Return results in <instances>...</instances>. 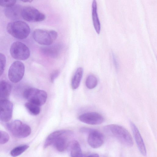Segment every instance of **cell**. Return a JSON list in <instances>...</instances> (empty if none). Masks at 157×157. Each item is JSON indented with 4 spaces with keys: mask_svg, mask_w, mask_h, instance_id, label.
<instances>
[{
    "mask_svg": "<svg viewBox=\"0 0 157 157\" xmlns=\"http://www.w3.org/2000/svg\"><path fill=\"white\" fill-rule=\"evenodd\" d=\"M10 52L12 57L17 60H26L30 55V51L28 47L19 41L15 42L12 44Z\"/></svg>",
    "mask_w": 157,
    "mask_h": 157,
    "instance_id": "cell-7",
    "label": "cell"
},
{
    "mask_svg": "<svg viewBox=\"0 0 157 157\" xmlns=\"http://www.w3.org/2000/svg\"><path fill=\"white\" fill-rule=\"evenodd\" d=\"M25 106L28 111L32 115H36L40 113V106L35 104L28 101L25 103Z\"/></svg>",
    "mask_w": 157,
    "mask_h": 157,
    "instance_id": "cell-20",
    "label": "cell"
},
{
    "mask_svg": "<svg viewBox=\"0 0 157 157\" xmlns=\"http://www.w3.org/2000/svg\"><path fill=\"white\" fill-rule=\"evenodd\" d=\"M99 155L98 154L95 153H87L85 154H83V157H98Z\"/></svg>",
    "mask_w": 157,
    "mask_h": 157,
    "instance_id": "cell-27",
    "label": "cell"
},
{
    "mask_svg": "<svg viewBox=\"0 0 157 157\" xmlns=\"http://www.w3.org/2000/svg\"><path fill=\"white\" fill-rule=\"evenodd\" d=\"M25 67L21 61H14L10 67L8 73L9 80L12 82L16 83L22 78L25 73Z\"/></svg>",
    "mask_w": 157,
    "mask_h": 157,
    "instance_id": "cell-9",
    "label": "cell"
},
{
    "mask_svg": "<svg viewBox=\"0 0 157 157\" xmlns=\"http://www.w3.org/2000/svg\"><path fill=\"white\" fill-rule=\"evenodd\" d=\"M113 60L114 62V63L115 65V67L117 68L118 67V64L117 61V60L116 59V57H115V56H113Z\"/></svg>",
    "mask_w": 157,
    "mask_h": 157,
    "instance_id": "cell-28",
    "label": "cell"
},
{
    "mask_svg": "<svg viewBox=\"0 0 157 157\" xmlns=\"http://www.w3.org/2000/svg\"><path fill=\"white\" fill-rule=\"evenodd\" d=\"M16 0H0V6L7 7L15 4Z\"/></svg>",
    "mask_w": 157,
    "mask_h": 157,
    "instance_id": "cell-25",
    "label": "cell"
},
{
    "mask_svg": "<svg viewBox=\"0 0 157 157\" xmlns=\"http://www.w3.org/2000/svg\"><path fill=\"white\" fill-rule=\"evenodd\" d=\"M7 127L11 133L17 138H25L31 133L30 126L19 120L12 121L7 124Z\"/></svg>",
    "mask_w": 157,
    "mask_h": 157,
    "instance_id": "cell-6",
    "label": "cell"
},
{
    "mask_svg": "<svg viewBox=\"0 0 157 157\" xmlns=\"http://www.w3.org/2000/svg\"><path fill=\"white\" fill-rule=\"evenodd\" d=\"M92 19L93 25L97 33L99 34L101 25L97 12V3L96 0H93L92 3Z\"/></svg>",
    "mask_w": 157,
    "mask_h": 157,
    "instance_id": "cell-18",
    "label": "cell"
},
{
    "mask_svg": "<svg viewBox=\"0 0 157 157\" xmlns=\"http://www.w3.org/2000/svg\"><path fill=\"white\" fill-rule=\"evenodd\" d=\"M13 108V103L7 99L0 100V120L4 122L11 118Z\"/></svg>",
    "mask_w": 157,
    "mask_h": 157,
    "instance_id": "cell-12",
    "label": "cell"
},
{
    "mask_svg": "<svg viewBox=\"0 0 157 157\" xmlns=\"http://www.w3.org/2000/svg\"><path fill=\"white\" fill-rule=\"evenodd\" d=\"M130 126L137 146L140 153L143 155L147 154L146 147L140 134L135 124L132 121L130 122Z\"/></svg>",
    "mask_w": 157,
    "mask_h": 157,
    "instance_id": "cell-13",
    "label": "cell"
},
{
    "mask_svg": "<svg viewBox=\"0 0 157 157\" xmlns=\"http://www.w3.org/2000/svg\"><path fill=\"white\" fill-rule=\"evenodd\" d=\"M9 136L6 132L0 130V144L6 143L9 141Z\"/></svg>",
    "mask_w": 157,
    "mask_h": 157,
    "instance_id": "cell-24",
    "label": "cell"
},
{
    "mask_svg": "<svg viewBox=\"0 0 157 157\" xmlns=\"http://www.w3.org/2000/svg\"><path fill=\"white\" fill-rule=\"evenodd\" d=\"M21 1L24 2H32L33 0H21Z\"/></svg>",
    "mask_w": 157,
    "mask_h": 157,
    "instance_id": "cell-29",
    "label": "cell"
},
{
    "mask_svg": "<svg viewBox=\"0 0 157 157\" xmlns=\"http://www.w3.org/2000/svg\"><path fill=\"white\" fill-rule=\"evenodd\" d=\"M60 73L59 70H56L53 71L50 75V78L51 81L53 82L58 77Z\"/></svg>",
    "mask_w": 157,
    "mask_h": 157,
    "instance_id": "cell-26",
    "label": "cell"
},
{
    "mask_svg": "<svg viewBox=\"0 0 157 157\" xmlns=\"http://www.w3.org/2000/svg\"><path fill=\"white\" fill-rule=\"evenodd\" d=\"M23 96L29 102L40 106L45 104L47 98V94L45 91L33 87L26 89L24 92Z\"/></svg>",
    "mask_w": 157,
    "mask_h": 157,
    "instance_id": "cell-5",
    "label": "cell"
},
{
    "mask_svg": "<svg viewBox=\"0 0 157 157\" xmlns=\"http://www.w3.org/2000/svg\"><path fill=\"white\" fill-rule=\"evenodd\" d=\"M79 120L85 123L91 125H98L104 121L103 117L96 112H89L83 113L79 117Z\"/></svg>",
    "mask_w": 157,
    "mask_h": 157,
    "instance_id": "cell-11",
    "label": "cell"
},
{
    "mask_svg": "<svg viewBox=\"0 0 157 157\" xmlns=\"http://www.w3.org/2000/svg\"><path fill=\"white\" fill-rule=\"evenodd\" d=\"M71 131L67 130L56 131L51 133L45 140L44 148L53 145L56 150L60 152L67 150L72 134Z\"/></svg>",
    "mask_w": 157,
    "mask_h": 157,
    "instance_id": "cell-1",
    "label": "cell"
},
{
    "mask_svg": "<svg viewBox=\"0 0 157 157\" xmlns=\"http://www.w3.org/2000/svg\"><path fill=\"white\" fill-rule=\"evenodd\" d=\"M33 36L38 43L48 46L52 44L57 39L58 34L56 32L53 30L36 29L33 32Z\"/></svg>",
    "mask_w": 157,
    "mask_h": 157,
    "instance_id": "cell-4",
    "label": "cell"
},
{
    "mask_svg": "<svg viewBox=\"0 0 157 157\" xmlns=\"http://www.w3.org/2000/svg\"><path fill=\"white\" fill-rule=\"evenodd\" d=\"M62 49V47L60 45L51 44L41 47L40 51L42 53L47 56L56 58L59 56Z\"/></svg>",
    "mask_w": 157,
    "mask_h": 157,
    "instance_id": "cell-14",
    "label": "cell"
},
{
    "mask_svg": "<svg viewBox=\"0 0 157 157\" xmlns=\"http://www.w3.org/2000/svg\"><path fill=\"white\" fill-rule=\"evenodd\" d=\"M21 15V17L25 20L31 22L42 21L46 18L44 14L31 6L22 7Z\"/></svg>",
    "mask_w": 157,
    "mask_h": 157,
    "instance_id": "cell-8",
    "label": "cell"
},
{
    "mask_svg": "<svg viewBox=\"0 0 157 157\" xmlns=\"http://www.w3.org/2000/svg\"><path fill=\"white\" fill-rule=\"evenodd\" d=\"M83 74V69L82 67H79L76 70L71 81V86L73 89H76L79 87Z\"/></svg>",
    "mask_w": 157,
    "mask_h": 157,
    "instance_id": "cell-19",
    "label": "cell"
},
{
    "mask_svg": "<svg viewBox=\"0 0 157 157\" xmlns=\"http://www.w3.org/2000/svg\"><path fill=\"white\" fill-rule=\"evenodd\" d=\"M6 62L5 56L2 53H0V76L2 74Z\"/></svg>",
    "mask_w": 157,
    "mask_h": 157,
    "instance_id": "cell-23",
    "label": "cell"
},
{
    "mask_svg": "<svg viewBox=\"0 0 157 157\" xmlns=\"http://www.w3.org/2000/svg\"><path fill=\"white\" fill-rule=\"evenodd\" d=\"M67 150L71 157H83V154L78 142L76 140H71Z\"/></svg>",
    "mask_w": 157,
    "mask_h": 157,
    "instance_id": "cell-16",
    "label": "cell"
},
{
    "mask_svg": "<svg viewBox=\"0 0 157 157\" xmlns=\"http://www.w3.org/2000/svg\"><path fill=\"white\" fill-rule=\"evenodd\" d=\"M7 30L13 37L21 40L26 38L30 32V27L26 23L18 20L9 23Z\"/></svg>",
    "mask_w": 157,
    "mask_h": 157,
    "instance_id": "cell-3",
    "label": "cell"
},
{
    "mask_svg": "<svg viewBox=\"0 0 157 157\" xmlns=\"http://www.w3.org/2000/svg\"><path fill=\"white\" fill-rule=\"evenodd\" d=\"M10 84L5 80L0 81V100L8 99L11 90Z\"/></svg>",
    "mask_w": 157,
    "mask_h": 157,
    "instance_id": "cell-17",
    "label": "cell"
},
{
    "mask_svg": "<svg viewBox=\"0 0 157 157\" xmlns=\"http://www.w3.org/2000/svg\"><path fill=\"white\" fill-rule=\"evenodd\" d=\"M86 133L89 134L87 142L91 147L96 148L102 145L104 142V138L101 132L96 130L87 128Z\"/></svg>",
    "mask_w": 157,
    "mask_h": 157,
    "instance_id": "cell-10",
    "label": "cell"
},
{
    "mask_svg": "<svg viewBox=\"0 0 157 157\" xmlns=\"http://www.w3.org/2000/svg\"><path fill=\"white\" fill-rule=\"evenodd\" d=\"M29 147L27 145L19 146L12 149L10 151V154L13 157L18 156L25 151Z\"/></svg>",
    "mask_w": 157,
    "mask_h": 157,
    "instance_id": "cell-22",
    "label": "cell"
},
{
    "mask_svg": "<svg viewBox=\"0 0 157 157\" xmlns=\"http://www.w3.org/2000/svg\"><path fill=\"white\" fill-rule=\"evenodd\" d=\"M104 131L114 137L123 145L129 147L133 145V141L130 134L125 128L116 124L108 125L104 127Z\"/></svg>",
    "mask_w": 157,
    "mask_h": 157,
    "instance_id": "cell-2",
    "label": "cell"
},
{
    "mask_svg": "<svg viewBox=\"0 0 157 157\" xmlns=\"http://www.w3.org/2000/svg\"><path fill=\"white\" fill-rule=\"evenodd\" d=\"M98 84V80L96 77L93 75H89L86 81V85L89 89H93L95 88Z\"/></svg>",
    "mask_w": 157,
    "mask_h": 157,
    "instance_id": "cell-21",
    "label": "cell"
},
{
    "mask_svg": "<svg viewBox=\"0 0 157 157\" xmlns=\"http://www.w3.org/2000/svg\"><path fill=\"white\" fill-rule=\"evenodd\" d=\"M22 7L19 5H14L6 8L5 13L6 16L11 20L17 21L21 17Z\"/></svg>",
    "mask_w": 157,
    "mask_h": 157,
    "instance_id": "cell-15",
    "label": "cell"
}]
</instances>
